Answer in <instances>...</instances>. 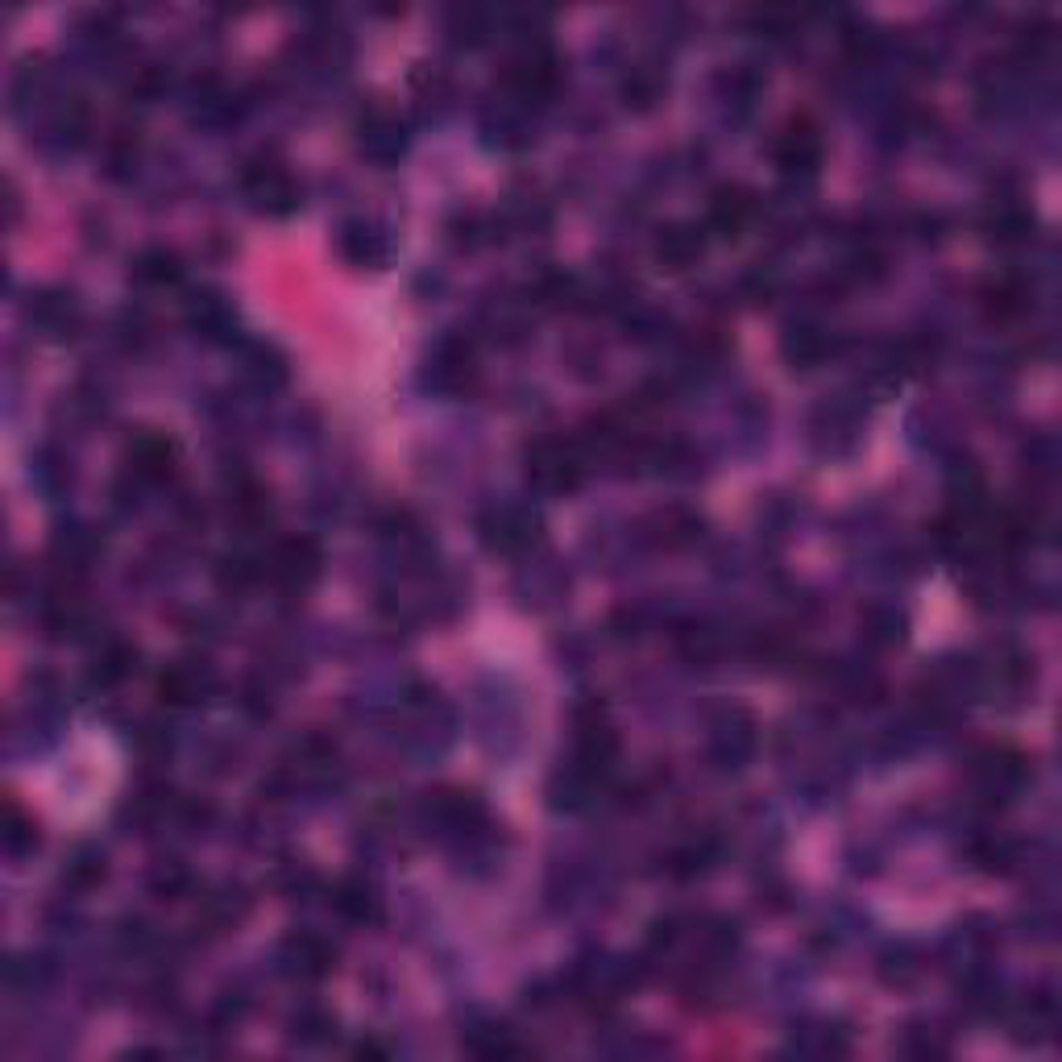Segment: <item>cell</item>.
Masks as SVG:
<instances>
[{"label": "cell", "mask_w": 1062, "mask_h": 1062, "mask_svg": "<svg viewBox=\"0 0 1062 1062\" xmlns=\"http://www.w3.org/2000/svg\"><path fill=\"white\" fill-rule=\"evenodd\" d=\"M531 478L548 490H569V486H577V461H573V453L556 449V444H544V449H536V457H531Z\"/></svg>", "instance_id": "6da1fadb"}, {"label": "cell", "mask_w": 1062, "mask_h": 1062, "mask_svg": "<svg viewBox=\"0 0 1062 1062\" xmlns=\"http://www.w3.org/2000/svg\"><path fill=\"white\" fill-rule=\"evenodd\" d=\"M751 212H756V200H751L747 191L731 187V191H718V200L710 208V220H714L722 233H739L747 220H751Z\"/></svg>", "instance_id": "7a4b0ae2"}, {"label": "cell", "mask_w": 1062, "mask_h": 1062, "mask_svg": "<svg viewBox=\"0 0 1062 1062\" xmlns=\"http://www.w3.org/2000/svg\"><path fill=\"white\" fill-rule=\"evenodd\" d=\"M490 527H494V531H486L490 548H523L531 540V523L519 519V515H511V511H502Z\"/></svg>", "instance_id": "3957f363"}, {"label": "cell", "mask_w": 1062, "mask_h": 1062, "mask_svg": "<svg viewBox=\"0 0 1062 1062\" xmlns=\"http://www.w3.org/2000/svg\"><path fill=\"white\" fill-rule=\"evenodd\" d=\"M697 254H702V241L689 237V229H673V233H664V241H660V262H668L673 270L689 266Z\"/></svg>", "instance_id": "277c9868"}, {"label": "cell", "mask_w": 1062, "mask_h": 1062, "mask_svg": "<svg viewBox=\"0 0 1062 1062\" xmlns=\"http://www.w3.org/2000/svg\"><path fill=\"white\" fill-rule=\"evenodd\" d=\"M137 274L142 278H175V258L171 254H150V258H142V266H137Z\"/></svg>", "instance_id": "5b68a950"}]
</instances>
